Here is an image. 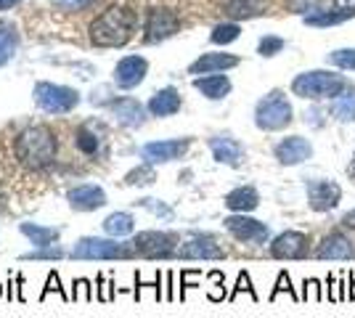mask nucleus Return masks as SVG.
Listing matches in <instances>:
<instances>
[{
  "label": "nucleus",
  "mask_w": 355,
  "mask_h": 318,
  "mask_svg": "<svg viewBox=\"0 0 355 318\" xmlns=\"http://www.w3.org/2000/svg\"><path fill=\"white\" fill-rule=\"evenodd\" d=\"M138 27V14L133 8L112 6L90 24V43L98 48H119L133 37Z\"/></svg>",
  "instance_id": "nucleus-1"
},
{
  "label": "nucleus",
  "mask_w": 355,
  "mask_h": 318,
  "mask_svg": "<svg viewBox=\"0 0 355 318\" xmlns=\"http://www.w3.org/2000/svg\"><path fill=\"white\" fill-rule=\"evenodd\" d=\"M16 159L30 170H43V167L53 165L56 159V136L43 127V125H35L27 127L16 136Z\"/></svg>",
  "instance_id": "nucleus-2"
},
{
  "label": "nucleus",
  "mask_w": 355,
  "mask_h": 318,
  "mask_svg": "<svg viewBox=\"0 0 355 318\" xmlns=\"http://www.w3.org/2000/svg\"><path fill=\"white\" fill-rule=\"evenodd\" d=\"M347 88L345 77L331 75V72H305V75H297L292 82V91L300 98H337L342 91Z\"/></svg>",
  "instance_id": "nucleus-3"
},
{
  "label": "nucleus",
  "mask_w": 355,
  "mask_h": 318,
  "mask_svg": "<svg viewBox=\"0 0 355 318\" xmlns=\"http://www.w3.org/2000/svg\"><path fill=\"white\" fill-rule=\"evenodd\" d=\"M133 255V244H119L114 239H98V236H85L72 249V260H128Z\"/></svg>",
  "instance_id": "nucleus-4"
},
{
  "label": "nucleus",
  "mask_w": 355,
  "mask_h": 318,
  "mask_svg": "<svg viewBox=\"0 0 355 318\" xmlns=\"http://www.w3.org/2000/svg\"><path fill=\"white\" fill-rule=\"evenodd\" d=\"M254 122L260 130H282L292 122V104L286 101V96L282 91H273L257 104Z\"/></svg>",
  "instance_id": "nucleus-5"
},
{
  "label": "nucleus",
  "mask_w": 355,
  "mask_h": 318,
  "mask_svg": "<svg viewBox=\"0 0 355 318\" xmlns=\"http://www.w3.org/2000/svg\"><path fill=\"white\" fill-rule=\"evenodd\" d=\"M35 104L48 114H67L80 104V93L56 82H37L35 85Z\"/></svg>",
  "instance_id": "nucleus-6"
},
{
  "label": "nucleus",
  "mask_w": 355,
  "mask_h": 318,
  "mask_svg": "<svg viewBox=\"0 0 355 318\" xmlns=\"http://www.w3.org/2000/svg\"><path fill=\"white\" fill-rule=\"evenodd\" d=\"M130 244H133L135 255H144V258H170L175 252L178 236L170 233V231H144Z\"/></svg>",
  "instance_id": "nucleus-7"
},
{
  "label": "nucleus",
  "mask_w": 355,
  "mask_h": 318,
  "mask_svg": "<svg viewBox=\"0 0 355 318\" xmlns=\"http://www.w3.org/2000/svg\"><path fill=\"white\" fill-rule=\"evenodd\" d=\"M178 30H180V19H178L175 11H170V8H151L146 19V35H144V40L146 43H159V40L173 37Z\"/></svg>",
  "instance_id": "nucleus-8"
},
{
  "label": "nucleus",
  "mask_w": 355,
  "mask_h": 318,
  "mask_svg": "<svg viewBox=\"0 0 355 318\" xmlns=\"http://www.w3.org/2000/svg\"><path fill=\"white\" fill-rule=\"evenodd\" d=\"M189 138H173V141H151L146 146H141V157L148 165H159V162H173L180 159L189 149Z\"/></svg>",
  "instance_id": "nucleus-9"
},
{
  "label": "nucleus",
  "mask_w": 355,
  "mask_h": 318,
  "mask_svg": "<svg viewBox=\"0 0 355 318\" xmlns=\"http://www.w3.org/2000/svg\"><path fill=\"white\" fill-rule=\"evenodd\" d=\"M225 228L236 236L239 242L247 244H263L268 239V226L254 220V218H247V215H231L225 218Z\"/></svg>",
  "instance_id": "nucleus-10"
},
{
  "label": "nucleus",
  "mask_w": 355,
  "mask_h": 318,
  "mask_svg": "<svg viewBox=\"0 0 355 318\" xmlns=\"http://www.w3.org/2000/svg\"><path fill=\"white\" fill-rule=\"evenodd\" d=\"M67 202H69L72 210H77V212H93V210H101L106 204V194L101 186L83 183V186H74V188L67 191Z\"/></svg>",
  "instance_id": "nucleus-11"
},
{
  "label": "nucleus",
  "mask_w": 355,
  "mask_h": 318,
  "mask_svg": "<svg viewBox=\"0 0 355 318\" xmlns=\"http://www.w3.org/2000/svg\"><path fill=\"white\" fill-rule=\"evenodd\" d=\"M342 188L331 181H311L308 183V204L315 212L334 210L340 204Z\"/></svg>",
  "instance_id": "nucleus-12"
},
{
  "label": "nucleus",
  "mask_w": 355,
  "mask_h": 318,
  "mask_svg": "<svg viewBox=\"0 0 355 318\" xmlns=\"http://www.w3.org/2000/svg\"><path fill=\"white\" fill-rule=\"evenodd\" d=\"M146 72H148L146 59H141V56H125V59L117 64V69H114V82H117L119 88L130 91V88L144 82Z\"/></svg>",
  "instance_id": "nucleus-13"
},
{
  "label": "nucleus",
  "mask_w": 355,
  "mask_h": 318,
  "mask_svg": "<svg viewBox=\"0 0 355 318\" xmlns=\"http://www.w3.org/2000/svg\"><path fill=\"white\" fill-rule=\"evenodd\" d=\"M305 252H308V236L300 231H286L282 236H276V242L270 244V255L279 260L302 258Z\"/></svg>",
  "instance_id": "nucleus-14"
},
{
  "label": "nucleus",
  "mask_w": 355,
  "mask_h": 318,
  "mask_svg": "<svg viewBox=\"0 0 355 318\" xmlns=\"http://www.w3.org/2000/svg\"><path fill=\"white\" fill-rule=\"evenodd\" d=\"M178 255L186 260H223L225 252L212 236H193L178 249Z\"/></svg>",
  "instance_id": "nucleus-15"
},
{
  "label": "nucleus",
  "mask_w": 355,
  "mask_h": 318,
  "mask_svg": "<svg viewBox=\"0 0 355 318\" xmlns=\"http://www.w3.org/2000/svg\"><path fill=\"white\" fill-rule=\"evenodd\" d=\"M311 154H313L311 141H305L302 136L284 138L282 143L276 146V159L282 165H300V162L311 159Z\"/></svg>",
  "instance_id": "nucleus-16"
},
{
  "label": "nucleus",
  "mask_w": 355,
  "mask_h": 318,
  "mask_svg": "<svg viewBox=\"0 0 355 318\" xmlns=\"http://www.w3.org/2000/svg\"><path fill=\"white\" fill-rule=\"evenodd\" d=\"M112 114L117 117L119 125H125V127H141L144 120H146V112H144V106L138 104L135 98H114L112 104Z\"/></svg>",
  "instance_id": "nucleus-17"
},
{
  "label": "nucleus",
  "mask_w": 355,
  "mask_h": 318,
  "mask_svg": "<svg viewBox=\"0 0 355 318\" xmlns=\"http://www.w3.org/2000/svg\"><path fill=\"white\" fill-rule=\"evenodd\" d=\"M209 149H212V157H215L220 165L236 167L239 162H241V157H244V149H241V143H239L236 138H231V136L209 138Z\"/></svg>",
  "instance_id": "nucleus-18"
},
{
  "label": "nucleus",
  "mask_w": 355,
  "mask_h": 318,
  "mask_svg": "<svg viewBox=\"0 0 355 318\" xmlns=\"http://www.w3.org/2000/svg\"><path fill=\"white\" fill-rule=\"evenodd\" d=\"M239 64L236 56L231 53H205L202 59H196L189 67L191 75H212V72H223V69H234Z\"/></svg>",
  "instance_id": "nucleus-19"
},
{
  "label": "nucleus",
  "mask_w": 355,
  "mask_h": 318,
  "mask_svg": "<svg viewBox=\"0 0 355 318\" xmlns=\"http://www.w3.org/2000/svg\"><path fill=\"white\" fill-rule=\"evenodd\" d=\"M315 258H321V260H353L355 247L350 244V239H345V236H340V233H331V236H326L324 244L318 247Z\"/></svg>",
  "instance_id": "nucleus-20"
},
{
  "label": "nucleus",
  "mask_w": 355,
  "mask_h": 318,
  "mask_svg": "<svg viewBox=\"0 0 355 318\" xmlns=\"http://www.w3.org/2000/svg\"><path fill=\"white\" fill-rule=\"evenodd\" d=\"M178 109H180V93L175 88H162L159 93H154L151 101H148V112L154 117H170V114H175Z\"/></svg>",
  "instance_id": "nucleus-21"
},
{
  "label": "nucleus",
  "mask_w": 355,
  "mask_h": 318,
  "mask_svg": "<svg viewBox=\"0 0 355 318\" xmlns=\"http://www.w3.org/2000/svg\"><path fill=\"white\" fill-rule=\"evenodd\" d=\"M193 88L202 93V96H207L212 101H218V98H225L228 93H231V80L225 75H209V77H196L193 80Z\"/></svg>",
  "instance_id": "nucleus-22"
},
{
  "label": "nucleus",
  "mask_w": 355,
  "mask_h": 318,
  "mask_svg": "<svg viewBox=\"0 0 355 318\" xmlns=\"http://www.w3.org/2000/svg\"><path fill=\"white\" fill-rule=\"evenodd\" d=\"M19 231H21L35 247H53V244H59V236H61L59 228L37 226V223H21Z\"/></svg>",
  "instance_id": "nucleus-23"
},
{
  "label": "nucleus",
  "mask_w": 355,
  "mask_h": 318,
  "mask_svg": "<svg viewBox=\"0 0 355 318\" xmlns=\"http://www.w3.org/2000/svg\"><path fill=\"white\" fill-rule=\"evenodd\" d=\"M257 204H260V197H257V191L252 186H241V188L231 191L225 197V207L234 212H252Z\"/></svg>",
  "instance_id": "nucleus-24"
},
{
  "label": "nucleus",
  "mask_w": 355,
  "mask_h": 318,
  "mask_svg": "<svg viewBox=\"0 0 355 318\" xmlns=\"http://www.w3.org/2000/svg\"><path fill=\"white\" fill-rule=\"evenodd\" d=\"M355 11H340V8H321V11H313L305 14V24L308 27H331V24H342L347 19H353Z\"/></svg>",
  "instance_id": "nucleus-25"
},
{
  "label": "nucleus",
  "mask_w": 355,
  "mask_h": 318,
  "mask_svg": "<svg viewBox=\"0 0 355 318\" xmlns=\"http://www.w3.org/2000/svg\"><path fill=\"white\" fill-rule=\"evenodd\" d=\"M74 146L83 154H88V157H96L98 149H101V133L93 130V125L88 122V125L77 127V133H74Z\"/></svg>",
  "instance_id": "nucleus-26"
},
{
  "label": "nucleus",
  "mask_w": 355,
  "mask_h": 318,
  "mask_svg": "<svg viewBox=\"0 0 355 318\" xmlns=\"http://www.w3.org/2000/svg\"><path fill=\"white\" fill-rule=\"evenodd\" d=\"M133 228H135V220H133V215H130V212H112V215L104 220V231L112 236V239L133 233Z\"/></svg>",
  "instance_id": "nucleus-27"
},
{
  "label": "nucleus",
  "mask_w": 355,
  "mask_h": 318,
  "mask_svg": "<svg viewBox=\"0 0 355 318\" xmlns=\"http://www.w3.org/2000/svg\"><path fill=\"white\" fill-rule=\"evenodd\" d=\"M266 8V0H228L225 3V14L234 19H252L260 16Z\"/></svg>",
  "instance_id": "nucleus-28"
},
{
  "label": "nucleus",
  "mask_w": 355,
  "mask_h": 318,
  "mask_svg": "<svg viewBox=\"0 0 355 318\" xmlns=\"http://www.w3.org/2000/svg\"><path fill=\"white\" fill-rule=\"evenodd\" d=\"M331 114L340 122L355 120V88H347L345 96H337V98L331 101Z\"/></svg>",
  "instance_id": "nucleus-29"
},
{
  "label": "nucleus",
  "mask_w": 355,
  "mask_h": 318,
  "mask_svg": "<svg viewBox=\"0 0 355 318\" xmlns=\"http://www.w3.org/2000/svg\"><path fill=\"white\" fill-rule=\"evenodd\" d=\"M16 53V35L8 27H0V67L8 64Z\"/></svg>",
  "instance_id": "nucleus-30"
},
{
  "label": "nucleus",
  "mask_w": 355,
  "mask_h": 318,
  "mask_svg": "<svg viewBox=\"0 0 355 318\" xmlns=\"http://www.w3.org/2000/svg\"><path fill=\"white\" fill-rule=\"evenodd\" d=\"M157 181V175H154V170L146 165H141V167H135V170H130L128 175H125V183L128 186H146V183H154Z\"/></svg>",
  "instance_id": "nucleus-31"
},
{
  "label": "nucleus",
  "mask_w": 355,
  "mask_h": 318,
  "mask_svg": "<svg viewBox=\"0 0 355 318\" xmlns=\"http://www.w3.org/2000/svg\"><path fill=\"white\" fill-rule=\"evenodd\" d=\"M239 24H218L215 30H212V43L215 46H228V43H234L239 37Z\"/></svg>",
  "instance_id": "nucleus-32"
},
{
  "label": "nucleus",
  "mask_w": 355,
  "mask_h": 318,
  "mask_svg": "<svg viewBox=\"0 0 355 318\" xmlns=\"http://www.w3.org/2000/svg\"><path fill=\"white\" fill-rule=\"evenodd\" d=\"M51 292H56L64 303H72V294H67V289L61 287V281H59V273L56 271H51L48 273V279H45V289H43V294H40V300H45Z\"/></svg>",
  "instance_id": "nucleus-33"
},
{
  "label": "nucleus",
  "mask_w": 355,
  "mask_h": 318,
  "mask_svg": "<svg viewBox=\"0 0 355 318\" xmlns=\"http://www.w3.org/2000/svg\"><path fill=\"white\" fill-rule=\"evenodd\" d=\"M329 64H334L340 69H355V48H340V51L329 53Z\"/></svg>",
  "instance_id": "nucleus-34"
},
{
  "label": "nucleus",
  "mask_w": 355,
  "mask_h": 318,
  "mask_svg": "<svg viewBox=\"0 0 355 318\" xmlns=\"http://www.w3.org/2000/svg\"><path fill=\"white\" fill-rule=\"evenodd\" d=\"M64 258V249L61 247H37V252H27L21 255V260H61Z\"/></svg>",
  "instance_id": "nucleus-35"
},
{
  "label": "nucleus",
  "mask_w": 355,
  "mask_h": 318,
  "mask_svg": "<svg viewBox=\"0 0 355 318\" xmlns=\"http://www.w3.org/2000/svg\"><path fill=\"white\" fill-rule=\"evenodd\" d=\"M257 51H260V56H276L279 51H284V40H282V37L268 35V37H263V40H260Z\"/></svg>",
  "instance_id": "nucleus-36"
},
{
  "label": "nucleus",
  "mask_w": 355,
  "mask_h": 318,
  "mask_svg": "<svg viewBox=\"0 0 355 318\" xmlns=\"http://www.w3.org/2000/svg\"><path fill=\"white\" fill-rule=\"evenodd\" d=\"M72 300H80V303H90V300H93V287H90L88 279H77V281H74Z\"/></svg>",
  "instance_id": "nucleus-37"
},
{
  "label": "nucleus",
  "mask_w": 355,
  "mask_h": 318,
  "mask_svg": "<svg viewBox=\"0 0 355 318\" xmlns=\"http://www.w3.org/2000/svg\"><path fill=\"white\" fill-rule=\"evenodd\" d=\"M239 292H250V297H252V300H257V294H254V289H252L250 273H247V271H241V273H239L236 289H234V292H231V297H228V300H231V303H234V300H236V294H239Z\"/></svg>",
  "instance_id": "nucleus-38"
},
{
  "label": "nucleus",
  "mask_w": 355,
  "mask_h": 318,
  "mask_svg": "<svg viewBox=\"0 0 355 318\" xmlns=\"http://www.w3.org/2000/svg\"><path fill=\"white\" fill-rule=\"evenodd\" d=\"M282 292H289V294H292V297L297 300L295 289H292V281H289V273H286V271L279 273V281H276V289L270 292V300H276V297H279Z\"/></svg>",
  "instance_id": "nucleus-39"
},
{
  "label": "nucleus",
  "mask_w": 355,
  "mask_h": 318,
  "mask_svg": "<svg viewBox=\"0 0 355 318\" xmlns=\"http://www.w3.org/2000/svg\"><path fill=\"white\" fill-rule=\"evenodd\" d=\"M138 204H141V207H146L148 212H154V215H159V218H170V215H173V210H170V207H164L159 199H141Z\"/></svg>",
  "instance_id": "nucleus-40"
},
{
  "label": "nucleus",
  "mask_w": 355,
  "mask_h": 318,
  "mask_svg": "<svg viewBox=\"0 0 355 318\" xmlns=\"http://www.w3.org/2000/svg\"><path fill=\"white\" fill-rule=\"evenodd\" d=\"M96 281H98V300H101V303H109V300L117 294V292L112 289L114 284H106L104 273H98V279H96Z\"/></svg>",
  "instance_id": "nucleus-41"
},
{
  "label": "nucleus",
  "mask_w": 355,
  "mask_h": 318,
  "mask_svg": "<svg viewBox=\"0 0 355 318\" xmlns=\"http://www.w3.org/2000/svg\"><path fill=\"white\" fill-rule=\"evenodd\" d=\"M321 6H331L340 11H355V0H318V11H321Z\"/></svg>",
  "instance_id": "nucleus-42"
},
{
  "label": "nucleus",
  "mask_w": 355,
  "mask_h": 318,
  "mask_svg": "<svg viewBox=\"0 0 355 318\" xmlns=\"http://www.w3.org/2000/svg\"><path fill=\"white\" fill-rule=\"evenodd\" d=\"M59 8H64V11H80V8H85L90 0H53Z\"/></svg>",
  "instance_id": "nucleus-43"
},
{
  "label": "nucleus",
  "mask_w": 355,
  "mask_h": 318,
  "mask_svg": "<svg viewBox=\"0 0 355 318\" xmlns=\"http://www.w3.org/2000/svg\"><path fill=\"white\" fill-rule=\"evenodd\" d=\"M209 279H215V281L220 284V281H223V273L220 271H212V273H209ZM220 287H223V284H220ZM209 300H212V303L223 300V289H220V292H218V289H212V292H209Z\"/></svg>",
  "instance_id": "nucleus-44"
},
{
  "label": "nucleus",
  "mask_w": 355,
  "mask_h": 318,
  "mask_svg": "<svg viewBox=\"0 0 355 318\" xmlns=\"http://www.w3.org/2000/svg\"><path fill=\"white\" fill-rule=\"evenodd\" d=\"M308 125H321V112L318 109L308 112Z\"/></svg>",
  "instance_id": "nucleus-45"
},
{
  "label": "nucleus",
  "mask_w": 355,
  "mask_h": 318,
  "mask_svg": "<svg viewBox=\"0 0 355 318\" xmlns=\"http://www.w3.org/2000/svg\"><path fill=\"white\" fill-rule=\"evenodd\" d=\"M342 223H345L347 228H355V210H353V212H347V215L342 218Z\"/></svg>",
  "instance_id": "nucleus-46"
},
{
  "label": "nucleus",
  "mask_w": 355,
  "mask_h": 318,
  "mask_svg": "<svg viewBox=\"0 0 355 318\" xmlns=\"http://www.w3.org/2000/svg\"><path fill=\"white\" fill-rule=\"evenodd\" d=\"M19 0H0V11H6V8H11V6H16Z\"/></svg>",
  "instance_id": "nucleus-47"
},
{
  "label": "nucleus",
  "mask_w": 355,
  "mask_h": 318,
  "mask_svg": "<svg viewBox=\"0 0 355 318\" xmlns=\"http://www.w3.org/2000/svg\"><path fill=\"white\" fill-rule=\"evenodd\" d=\"M347 173H350V178L355 181V157H353V162H350V167H347Z\"/></svg>",
  "instance_id": "nucleus-48"
},
{
  "label": "nucleus",
  "mask_w": 355,
  "mask_h": 318,
  "mask_svg": "<svg viewBox=\"0 0 355 318\" xmlns=\"http://www.w3.org/2000/svg\"><path fill=\"white\" fill-rule=\"evenodd\" d=\"M350 300H355V279H353V284H350Z\"/></svg>",
  "instance_id": "nucleus-49"
},
{
  "label": "nucleus",
  "mask_w": 355,
  "mask_h": 318,
  "mask_svg": "<svg viewBox=\"0 0 355 318\" xmlns=\"http://www.w3.org/2000/svg\"><path fill=\"white\" fill-rule=\"evenodd\" d=\"M0 297H3V284H0Z\"/></svg>",
  "instance_id": "nucleus-50"
}]
</instances>
